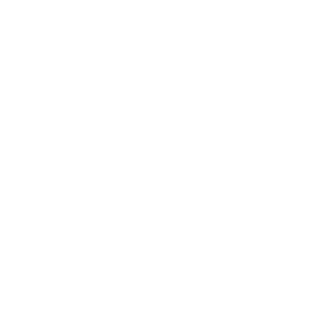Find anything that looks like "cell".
<instances>
[]
</instances>
